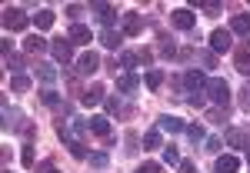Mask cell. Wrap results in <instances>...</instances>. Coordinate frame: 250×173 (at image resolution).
Returning a JSON list of instances; mask_svg holds the SVG:
<instances>
[{"label":"cell","instance_id":"33","mask_svg":"<svg viewBox=\"0 0 250 173\" xmlns=\"http://www.w3.org/2000/svg\"><path fill=\"white\" fill-rule=\"evenodd\" d=\"M120 63H124V70H134L137 63H140V57L137 54H120Z\"/></svg>","mask_w":250,"mask_h":173},{"label":"cell","instance_id":"24","mask_svg":"<svg viewBox=\"0 0 250 173\" xmlns=\"http://www.w3.org/2000/svg\"><path fill=\"white\" fill-rule=\"evenodd\" d=\"M184 134L190 136L193 143H204V140H207V134H204V127H200V123H190V127H187Z\"/></svg>","mask_w":250,"mask_h":173},{"label":"cell","instance_id":"23","mask_svg":"<svg viewBox=\"0 0 250 173\" xmlns=\"http://www.w3.org/2000/svg\"><path fill=\"white\" fill-rule=\"evenodd\" d=\"M40 100H43L47 107H60V94L54 87H43V90H40Z\"/></svg>","mask_w":250,"mask_h":173},{"label":"cell","instance_id":"7","mask_svg":"<svg viewBox=\"0 0 250 173\" xmlns=\"http://www.w3.org/2000/svg\"><path fill=\"white\" fill-rule=\"evenodd\" d=\"M157 130H160V134H184V130H187V123H184V120H180V116H170V114H164L160 116V120H157Z\"/></svg>","mask_w":250,"mask_h":173},{"label":"cell","instance_id":"10","mask_svg":"<svg viewBox=\"0 0 250 173\" xmlns=\"http://www.w3.org/2000/svg\"><path fill=\"white\" fill-rule=\"evenodd\" d=\"M237 170H240V160L233 154L217 156V163H213V173H237Z\"/></svg>","mask_w":250,"mask_h":173},{"label":"cell","instance_id":"20","mask_svg":"<svg viewBox=\"0 0 250 173\" xmlns=\"http://www.w3.org/2000/svg\"><path fill=\"white\" fill-rule=\"evenodd\" d=\"M37 80H43V83L50 87V83L57 80V67H54V63H37Z\"/></svg>","mask_w":250,"mask_h":173},{"label":"cell","instance_id":"44","mask_svg":"<svg viewBox=\"0 0 250 173\" xmlns=\"http://www.w3.org/2000/svg\"><path fill=\"white\" fill-rule=\"evenodd\" d=\"M240 94H244V96H240V107H244V110H250V83L240 90Z\"/></svg>","mask_w":250,"mask_h":173},{"label":"cell","instance_id":"13","mask_svg":"<svg viewBox=\"0 0 250 173\" xmlns=\"http://www.w3.org/2000/svg\"><path fill=\"white\" fill-rule=\"evenodd\" d=\"M230 34L247 37V34H250V14H233V17H230Z\"/></svg>","mask_w":250,"mask_h":173},{"label":"cell","instance_id":"46","mask_svg":"<svg viewBox=\"0 0 250 173\" xmlns=\"http://www.w3.org/2000/svg\"><path fill=\"white\" fill-rule=\"evenodd\" d=\"M137 57H140V63H150V60H154V54L144 47V50H137Z\"/></svg>","mask_w":250,"mask_h":173},{"label":"cell","instance_id":"5","mask_svg":"<svg viewBox=\"0 0 250 173\" xmlns=\"http://www.w3.org/2000/svg\"><path fill=\"white\" fill-rule=\"evenodd\" d=\"M170 17H173V27H177V30H193V27H197V14H193L190 7H177Z\"/></svg>","mask_w":250,"mask_h":173},{"label":"cell","instance_id":"38","mask_svg":"<svg viewBox=\"0 0 250 173\" xmlns=\"http://www.w3.org/2000/svg\"><path fill=\"white\" fill-rule=\"evenodd\" d=\"M57 136L63 140V143H70V127H67L63 120H57Z\"/></svg>","mask_w":250,"mask_h":173},{"label":"cell","instance_id":"31","mask_svg":"<svg viewBox=\"0 0 250 173\" xmlns=\"http://www.w3.org/2000/svg\"><path fill=\"white\" fill-rule=\"evenodd\" d=\"M27 87H30V80L23 77V74H20V77H14V80H10V90H17V94H23Z\"/></svg>","mask_w":250,"mask_h":173},{"label":"cell","instance_id":"4","mask_svg":"<svg viewBox=\"0 0 250 173\" xmlns=\"http://www.w3.org/2000/svg\"><path fill=\"white\" fill-rule=\"evenodd\" d=\"M90 10H94L97 20L104 23V30H114V20H117V7L114 3H90Z\"/></svg>","mask_w":250,"mask_h":173},{"label":"cell","instance_id":"36","mask_svg":"<svg viewBox=\"0 0 250 173\" xmlns=\"http://www.w3.org/2000/svg\"><path fill=\"white\" fill-rule=\"evenodd\" d=\"M83 10H87L83 3H67V17H70V20H77L80 14H83Z\"/></svg>","mask_w":250,"mask_h":173},{"label":"cell","instance_id":"30","mask_svg":"<svg viewBox=\"0 0 250 173\" xmlns=\"http://www.w3.org/2000/svg\"><path fill=\"white\" fill-rule=\"evenodd\" d=\"M204 143H207V147H204L207 154H220V150H224V140H220V136H207Z\"/></svg>","mask_w":250,"mask_h":173},{"label":"cell","instance_id":"21","mask_svg":"<svg viewBox=\"0 0 250 173\" xmlns=\"http://www.w3.org/2000/svg\"><path fill=\"white\" fill-rule=\"evenodd\" d=\"M54 20H57L54 10H40L37 17H34V23H37V30H50V27H54Z\"/></svg>","mask_w":250,"mask_h":173},{"label":"cell","instance_id":"25","mask_svg":"<svg viewBox=\"0 0 250 173\" xmlns=\"http://www.w3.org/2000/svg\"><path fill=\"white\" fill-rule=\"evenodd\" d=\"M160 147V130H147L144 134V150H157Z\"/></svg>","mask_w":250,"mask_h":173},{"label":"cell","instance_id":"19","mask_svg":"<svg viewBox=\"0 0 250 173\" xmlns=\"http://www.w3.org/2000/svg\"><path fill=\"white\" fill-rule=\"evenodd\" d=\"M137 87H140V77H137V74H124V77L117 80V90H120V94H134Z\"/></svg>","mask_w":250,"mask_h":173},{"label":"cell","instance_id":"51","mask_svg":"<svg viewBox=\"0 0 250 173\" xmlns=\"http://www.w3.org/2000/svg\"><path fill=\"white\" fill-rule=\"evenodd\" d=\"M50 173H60V170H50Z\"/></svg>","mask_w":250,"mask_h":173},{"label":"cell","instance_id":"16","mask_svg":"<svg viewBox=\"0 0 250 173\" xmlns=\"http://www.w3.org/2000/svg\"><path fill=\"white\" fill-rule=\"evenodd\" d=\"M90 130H94L97 136H100V140H107V136H110V120H107V116H90Z\"/></svg>","mask_w":250,"mask_h":173},{"label":"cell","instance_id":"34","mask_svg":"<svg viewBox=\"0 0 250 173\" xmlns=\"http://www.w3.org/2000/svg\"><path fill=\"white\" fill-rule=\"evenodd\" d=\"M227 143H230V147H244V143H247V136L240 134V130H230V134H227Z\"/></svg>","mask_w":250,"mask_h":173},{"label":"cell","instance_id":"47","mask_svg":"<svg viewBox=\"0 0 250 173\" xmlns=\"http://www.w3.org/2000/svg\"><path fill=\"white\" fill-rule=\"evenodd\" d=\"M0 50H3V60L10 57V37H3V43H0Z\"/></svg>","mask_w":250,"mask_h":173},{"label":"cell","instance_id":"45","mask_svg":"<svg viewBox=\"0 0 250 173\" xmlns=\"http://www.w3.org/2000/svg\"><path fill=\"white\" fill-rule=\"evenodd\" d=\"M137 173H160V163H144Z\"/></svg>","mask_w":250,"mask_h":173},{"label":"cell","instance_id":"18","mask_svg":"<svg viewBox=\"0 0 250 173\" xmlns=\"http://www.w3.org/2000/svg\"><path fill=\"white\" fill-rule=\"evenodd\" d=\"M237 70H240L244 77L250 74V43H240V47H237Z\"/></svg>","mask_w":250,"mask_h":173},{"label":"cell","instance_id":"12","mask_svg":"<svg viewBox=\"0 0 250 173\" xmlns=\"http://www.w3.org/2000/svg\"><path fill=\"white\" fill-rule=\"evenodd\" d=\"M184 83H187L190 94H197V90L207 87V77H204V70H187V74H184Z\"/></svg>","mask_w":250,"mask_h":173},{"label":"cell","instance_id":"37","mask_svg":"<svg viewBox=\"0 0 250 173\" xmlns=\"http://www.w3.org/2000/svg\"><path fill=\"white\" fill-rule=\"evenodd\" d=\"M107 163H110V160H107V154H94V156H90V167H97V170H104Z\"/></svg>","mask_w":250,"mask_h":173},{"label":"cell","instance_id":"9","mask_svg":"<svg viewBox=\"0 0 250 173\" xmlns=\"http://www.w3.org/2000/svg\"><path fill=\"white\" fill-rule=\"evenodd\" d=\"M50 54H54V60H60V63H70V60H74V43H70V40H54V43H50Z\"/></svg>","mask_w":250,"mask_h":173},{"label":"cell","instance_id":"43","mask_svg":"<svg viewBox=\"0 0 250 173\" xmlns=\"http://www.w3.org/2000/svg\"><path fill=\"white\" fill-rule=\"evenodd\" d=\"M187 100H190V107H204V90H197V94H190Z\"/></svg>","mask_w":250,"mask_h":173},{"label":"cell","instance_id":"6","mask_svg":"<svg viewBox=\"0 0 250 173\" xmlns=\"http://www.w3.org/2000/svg\"><path fill=\"white\" fill-rule=\"evenodd\" d=\"M97 70H100V57H97L94 50H87V54L77 57V74L80 77H90V74H97Z\"/></svg>","mask_w":250,"mask_h":173},{"label":"cell","instance_id":"35","mask_svg":"<svg viewBox=\"0 0 250 173\" xmlns=\"http://www.w3.org/2000/svg\"><path fill=\"white\" fill-rule=\"evenodd\" d=\"M160 40H164V43H160V54H164V57H173V54H177L173 40H170V37H160Z\"/></svg>","mask_w":250,"mask_h":173},{"label":"cell","instance_id":"2","mask_svg":"<svg viewBox=\"0 0 250 173\" xmlns=\"http://www.w3.org/2000/svg\"><path fill=\"white\" fill-rule=\"evenodd\" d=\"M230 47H233V34L224 30V27H217L210 34V54H227Z\"/></svg>","mask_w":250,"mask_h":173},{"label":"cell","instance_id":"41","mask_svg":"<svg viewBox=\"0 0 250 173\" xmlns=\"http://www.w3.org/2000/svg\"><path fill=\"white\" fill-rule=\"evenodd\" d=\"M177 167H180V173H197V163L193 160H180Z\"/></svg>","mask_w":250,"mask_h":173},{"label":"cell","instance_id":"17","mask_svg":"<svg viewBox=\"0 0 250 173\" xmlns=\"http://www.w3.org/2000/svg\"><path fill=\"white\" fill-rule=\"evenodd\" d=\"M100 40H104L107 50H120V43H124V30H104Z\"/></svg>","mask_w":250,"mask_h":173},{"label":"cell","instance_id":"15","mask_svg":"<svg viewBox=\"0 0 250 173\" xmlns=\"http://www.w3.org/2000/svg\"><path fill=\"white\" fill-rule=\"evenodd\" d=\"M23 50L27 54H43V50H50V43L40 37V34H30V37L23 40Z\"/></svg>","mask_w":250,"mask_h":173},{"label":"cell","instance_id":"22","mask_svg":"<svg viewBox=\"0 0 250 173\" xmlns=\"http://www.w3.org/2000/svg\"><path fill=\"white\" fill-rule=\"evenodd\" d=\"M164 80H167V77H164V70H157V67H154V70H147V87H150V90H160Z\"/></svg>","mask_w":250,"mask_h":173},{"label":"cell","instance_id":"3","mask_svg":"<svg viewBox=\"0 0 250 173\" xmlns=\"http://www.w3.org/2000/svg\"><path fill=\"white\" fill-rule=\"evenodd\" d=\"M27 23H30V20H27V14H23L20 7H7V10H3V27H7V30H27Z\"/></svg>","mask_w":250,"mask_h":173},{"label":"cell","instance_id":"42","mask_svg":"<svg viewBox=\"0 0 250 173\" xmlns=\"http://www.w3.org/2000/svg\"><path fill=\"white\" fill-rule=\"evenodd\" d=\"M200 60H204V67H207V70L217 67V54H200Z\"/></svg>","mask_w":250,"mask_h":173},{"label":"cell","instance_id":"11","mask_svg":"<svg viewBox=\"0 0 250 173\" xmlns=\"http://www.w3.org/2000/svg\"><path fill=\"white\" fill-rule=\"evenodd\" d=\"M124 34H127V37L144 34V17H140V14H124Z\"/></svg>","mask_w":250,"mask_h":173},{"label":"cell","instance_id":"48","mask_svg":"<svg viewBox=\"0 0 250 173\" xmlns=\"http://www.w3.org/2000/svg\"><path fill=\"white\" fill-rule=\"evenodd\" d=\"M87 127H90L87 120H77V123H74V130H77V134H87Z\"/></svg>","mask_w":250,"mask_h":173},{"label":"cell","instance_id":"39","mask_svg":"<svg viewBox=\"0 0 250 173\" xmlns=\"http://www.w3.org/2000/svg\"><path fill=\"white\" fill-rule=\"evenodd\" d=\"M200 10H207V14H220L224 10V3H217V0H210V3H197Z\"/></svg>","mask_w":250,"mask_h":173},{"label":"cell","instance_id":"8","mask_svg":"<svg viewBox=\"0 0 250 173\" xmlns=\"http://www.w3.org/2000/svg\"><path fill=\"white\" fill-rule=\"evenodd\" d=\"M104 94H107V90H104V83H90V87L80 94V103H83V107H97V103H104V100H107Z\"/></svg>","mask_w":250,"mask_h":173},{"label":"cell","instance_id":"26","mask_svg":"<svg viewBox=\"0 0 250 173\" xmlns=\"http://www.w3.org/2000/svg\"><path fill=\"white\" fill-rule=\"evenodd\" d=\"M63 147H67V150H70V154L77 156V160H87V147H83V143H80V140H70V143H63Z\"/></svg>","mask_w":250,"mask_h":173},{"label":"cell","instance_id":"27","mask_svg":"<svg viewBox=\"0 0 250 173\" xmlns=\"http://www.w3.org/2000/svg\"><path fill=\"white\" fill-rule=\"evenodd\" d=\"M3 63H7V70H10L14 77H20V70H23V60H20V57H14V54H10V57L3 60Z\"/></svg>","mask_w":250,"mask_h":173},{"label":"cell","instance_id":"1","mask_svg":"<svg viewBox=\"0 0 250 173\" xmlns=\"http://www.w3.org/2000/svg\"><path fill=\"white\" fill-rule=\"evenodd\" d=\"M207 94H210V100L217 103V107L227 110V103H230V83H227V80H220V77L207 80Z\"/></svg>","mask_w":250,"mask_h":173},{"label":"cell","instance_id":"28","mask_svg":"<svg viewBox=\"0 0 250 173\" xmlns=\"http://www.w3.org/2000/svg\"><path fill=\"white\" fill-rule=\"evenodd\" d=\"M207 120H210V123H220V127H224V123H227V110H224V107H213L210 114H207Z\"/></svg>","mask_w":250,"mask_h":173},{"label":"cell","instance_id":"32","mask_svg":"<svg viewBox=\"0 0 250 173\" xmlns=\"http://www.w3.org/2000/svg\"><path fill=\"white\" fill-rule=\"evenodd\" d=\"M140 143H144V140L130 130V134H127V154H137V150H140Z\"/></svg>","mask_w":250,"mask_h":173},{"label":"cell","instance_id":"14","mask_svg":"<svg viewBox=\"0 0 250 173\" xmlns=\"http://www.w3.org/2000/svg\"><path fill=\"white\" fill-rule=\"evenodd\" d=\"M70 43H80V47H83V43H90V40H94V34H90V27H83V23H74V27H70Z\"/></svg>","mask_w":250,"mask_h":173},{"label":"cell","instance_id":"49","mask_svg":"<svg viewBox=\"0 0 250 173\" xmlns=\"http://www.w3.org/2000/svg\"><path fill=\"white\" fill-rule=\"evenodd\" d=\"M3 173H14V170H10V167H3Z\"/></svg>","mask_w":250,"mask_h":173},{"label":"cell","instance_id":"50","mask_svg":"<svg viewBox=\"0 0 250 173\" xmlns=\"http://www.w3.org/2000/svg\"><path fill=\"white\" fill-rule=\"evenodd\" d=\"M247 163H250V147H247Z\"/></svg>","mask_w":250,"mask_h":173},{"label":"cell","instance_id":"29","mask_svg":"<svg viewBox=\"0 0 250 173\" xmlns=\"http://www.w3.org/2000/svg\"><path fill=\"white\" fill-rule=\"evenodd\" d=\"M164 163H167V167H177V163H180V154H177V147H164Z\"/></svg>","mask_w":250,"mask_h":173},{"label":"cell","instance_id":"40","mask_svg":"<svg viewBox=\"0 0 250 173\" xmlns=\"http://www.w3.org/2000/svg\"><path fill=\"white\" fill-rule=\"evenodd\" d=\"M20 163H23V167H34V147H23V154H20Z\"/></svg>","mask_w":250,"mask_h":173}]
</instances>
